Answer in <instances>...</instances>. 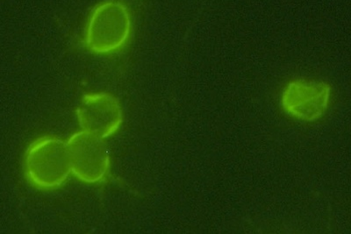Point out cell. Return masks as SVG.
<instances>
[{
    "instance_id": "1",
    "label": "cell",
    "mask_w": 351,
    "mask_h": 234,
    "mask_svg": "<svg viewBox=\"0 0 351 234\" xmlns=\"http://www.w3.org/2000/svg\"><path fill=\"white\" fill-rule=\"evenodd\" d=\"M25 177L34 189L51 192L62 188L71 174L67 143L56 136H40L24 155Z\"/></svg>"
},
{
    "instance_id": "2",
    "label": "cell",
    "mask_w": 351,
    "mask_h": 234,
    "mask_svg": "<svg viewBox=\"0 0 351 234\" xmlns=\"http://www.w3.org/2000/svg\"><path fill=\"white\" fill-rule=\"evenodd\" d=\"M133 23L128 6L119 0H104L90 11L84 30V45L94 55L121 51L130 39Z\"/></svg>"
},
{
    "instance_id": "3",
    "label": "cell",
    "mask_w": 351,
    "mask_h": 234,
    "mask_svg": "<svg viewBox=\"0 0 351 234\" xmlns=\"http://www.w3.org/2000/svg\"><path fill=\"white\" fill-rule=\"evenodd\" d=\"M71 174L80 182L98 184L104 182L111 168V158L105 140L81 130L67 142Z\"/></svg>"
},
{
    "instance_id": "4",
    "label": "cell",
    "mask_w": 351,
    "mask_h": 234,
    "mask_svg": "<svg viewBox=\"0 0 351 234\" xmlns=\"http://www.w3.org/2000/svg\"><path fill=\"white\" fill-rule=\"evenodd\" d=\"M76 115L81 129L104 140L117 133L124 120L120 101L108 92L84 95Z\"/></svg>"
},
{
    "instance_id": "5",
    "label": "cell",
    "mask_w": 351,
    "mask_h": 234,
    "mask_svg": "<svg viewBox=\"0 0 351 234\" xmlns=\"http://www.w3.org/2000/svg\"><path fill=\"white\" fill-rule=\"evenodd\" d=\"M331 87L319 81L296 79L282 93L281 104L289 116L303 121H315L327 112Z\"/></svg>"
}]
</instances>
